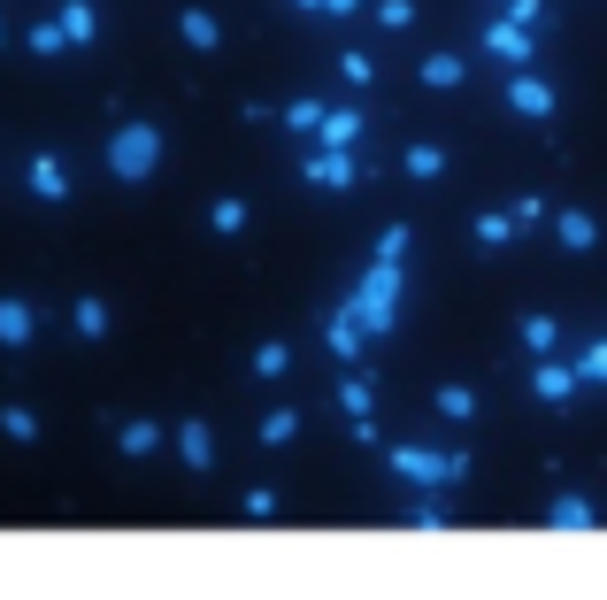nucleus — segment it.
Masks as SVG:
<instances>
[{
  "instance_id": "obj_1",
  "label": "nucleus",
  "mask_w": 607,
  "mask_h": 600,
  "mask_svg": "<svg viewBox=\"0 0 607 600\" xmlns=\"http://www.w3.org/2000/svg\"><path fill=\"white\" fill-rule=\"evenodd\" d=\"M400 247H408V231H385V255H377L369 286H362V300L346 308V315H362L369 331H385V323H393V293H400Z\"/></svg>"
},
{
  "instance_id": "obj_2",
  "label": "nucleus",
  "mask_w": 607,
  "mask_h": 600,
  "mask_svg": "<svg viewBox=\"0 0 607 600\" xmlns=\"http://www.w3.org/2000/svg\"><path fill=\"white\" fill-rule=\"evenodd\" d=\"M484 46H492L500 62H531V23H523V15H515V23H492Z\"/></svg>"
},
{
  "instance_id": "obj_3",
  "label": "nucleus",
  "mask_w": 607,
  "mask_h": 600,
  "mask_svg": "<svg viewBox=\"0 0 607 600\" xmlns=\"http://www.w3.org/2000/svg\"><path fill=\"white\" fill-rule=\"evenodd\" d=\"M400 469H408V477H423V485H439V477H454L461 462H454V454H423V447H400Z\"/></svg>"
},
{
  "instance_id": "obj_4",
  "label": "nucleus",
  "mask_w": 607,
  "mask_h": 600,
  "mask_svg": "<svg viewBox=\"0 0 607 600\" xmlns=\"http://www.w3.org/2000/svg\"><path fill=\"white\" fill-rule=\"evenodd\" d=\"M507 101H515L523 116H554V85H546V77H515V85H507Z\"/></svg>"
},
{
  "instance_id": "obj_5",
  "label": "nucleus",
  "mask_w": 607,
  "mask_h": 600,
  "mask_svg": "<svg viewBox=\"0 0 607 600\" xmlns=\"http://www.w3.org/2000/svg\"><path fill=\"white\" fill-rule=\"evenodd\" d=\"M577 385H585V377H577V370H562V362H546V370L531 377V393H538V401H569Z\"/></svg>"
},
{
  "instance_id": "obj_6",
  "label": "nucleus",
  "mask_w": 607,
  "mask_h": 600,
  "mask_svg": "<svg viewBox=\"0 0 607 600\" xmlns=\"http://www.w3.org/2000/svg\"><path fill=\"white\" fill-rule=\"evenodd\" d=\"M515 231H523V224H515V208H507V216H477V239H484V247H507Z\"/></svg>"
},
{
  "instance_id": "obj_7",
  "label": "nucleus",
  "mask_w": 607,
  "mask_h": 600,
  "mask_svg": "<svg viewBox=\"0 0 607 600\" xmlns=\"http://www.w3.org/2000/svg\"><path fill=\"white\" fill-rule=\"evenodd\" d=\"M562 239H569V247H593V239H600V224H593L585 208H562Z\"/></svg>"
},
{
  "instance_id": "obj_8",
  "label": "nucleus",
  "mask_w": 607,
  "mask_h": 600,
  "mask_svg": "<svg viewBox=\"0 0 607 600\" xmlns=\"http://www.w3.org/2000/svg\"><path fill=\"white\" fill-rule=\"evenodd\" d=\"M423 85H439V93L461 85V62H454V54H431V62H423Z\"/></svg>"
},
{
  "instance_id": "obj_9",
  "label": "nucleus",
  "mask_w": 607,
  "mask_h": 600,
  "mask_svg": "<svg viewBox=\"0 0 607 600\" xmlns=\"http://www.w3.org/2000/svg\"><path fill=\"white\" fill-rule=\"evenodd\" d=\"M323 139H331V147H354V139H362V116H323Z\"/></svg>"
},
{
  "instance_id": "obj_10",
  "label": "nucleus",
  "mask_w": 607,
  "mask_h": 600,
  "mask_svg": "<svg viewBox=\"0 0 607 600\" xmlns=\"http://www.w3.org/2000/svg\"><path fill=\"white\" fill-rule=\"evenodd\" d=\"M307 169H315V185H346L354 177V162H338V154H315Z\"/></svg>"
},
{
  "instance_id": "obj_11",
  "label": "nucleus",
  "mask_w": 607,
  "mask_h": 600,
  "mask_svg": "<svg viewBox=\"0 0 607 600\" xmlns=\"http://www.w3.org/2000/svg\"><path fill=\"white\" fill-rule=\"evenodd\" d=\"M377 23H385V31H408V23H416V0H377Z\"/></svg>"
},
{
  "instance_id": "obj_12",
  "label": "nucleus",
  "mask_w": 607,
  "mask_h": 600,
  "mask_svg": "<svg viewBox=\"0 0 607 600\" xmlns=\"http://www.w3.org/2000/svg\"><path fill=\"white\" fill-rule=\"evenodd\" d=\"M408 169H416V177H439V169H447V154H439V147H408Z\"/></svg>"
},
{
  "instance_id": "obj_13",
  "label": "nucleus",
  "mask_w": 607,
  "mask_h": 600,
  "mask_svg": "<svg viewBox=\"0 0 607 600\" xmlns=\"http://www.w3.org/2000/svg\"><path fill=\"white\" fill-rule=\"evenodd\" d=\"M577 377H585V385H607V346H585V362H577Z\"/></svg>"
},
{
  "instance_id": "obj_14",
  "label": "nucleus",
  "mask_w": 607,
  "mask_h": 600,
  "mask_svg": "<svg viewBox=\"0 0 607 600\" xmlns=\"http://www.w3.org/2000/svg\"><path fill=\"white\" fill-rule=\"evenodd\" d=\"M523 346H554V323L546 315H523Z\"/></svg>"
},
{
  "instance_id": "obj_15",
  "label": "nucleus",
  "mask_w": 607,
  "mask_h": 600,
  "mask_svg": "<svg viewBox=\"0 0 607 600\" xmlns=\"http://www.w3.org/2000/svg\"><path fill=\"white\" fill-rule=\"evenodd\" d=\"M546 516H554V524H593V508H585V500H554Z\"/></svg>"
},
{
  "instance_id": "obj_16",
  "label": "nucleus",
  "mask_w": 607,
  "mask_h": 600,
  "mask_svg": "<svg viewBox=\"0 0 607 600\" xmlns=\"http://www.w3.org/2000/svg\"><path fill=\"white\" fill-rule=\"evenodd\" d=\"M315 8H362V0H315Z\"/></svg>"
}]
</instances>
